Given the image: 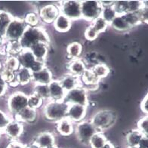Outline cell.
Wrapping results in <instances>:
<instances>
[{
  "instance_id": "obj_1",
  "label": "cell",
  "mask_w": 148,
  "mask_h": 148,
  "mask_svg": "<svg viewBox=\"0 0 148 148\" xmlns=\"http://www.w3.org/2000/svg\"><path fill=\"white\" fill-rule=\"evenodd\" d=\"M50 36L45 29L41 27H27L20 39V43L23 49H29L36 43L43 42L50 44Z\"/></svg>"
},
{
  "instance_id": "obj_2",
  "label": "cell",
  "mask_w": 148,
  "mask_h": 148,
  "mask_svg": "<svg viewBox=\"0 0 148 148\" xmlns=\"http://www.w3.org/2000/svg\"><path fill=\"white\" fill-rule=\"evenodd\" d=\"M69 104L62 101H49L43 107V115L47 120L51 122H58L66 117V113Z\"/></svg>"
},
{
  "instance_id": "obj_3",
  "label": "cell",
  "mask_w": 148,
  "mask_h": 148,
  "mask_svg": "<svg viewBox=\"0 0 148 148\" xmlns=\"http://www.w3.org/2000/svg\"><path fill=\"white\" fill-rule=\"evenodd\" d=\"M116 119V116L113 111L103 110L95 113L90 121L98 132H103V131L109 129L114 124Z\"/></svg>"
},
{
  "instance_id": "obj_4",
  "label": "cell",
  "mask_w": 148,
  "mask_h": 148,
  "mask_svg": "<svg viewBox=\"0 0 148 148\" xmlns=\"http://www.w3.org/2000/svg\"><path fill=\"white\" fill-rule=\"evenodd\" d=\"M28 107V95L21 92H16L11 94L7 100L8 114L12 118L18 114L20 111Z\"/></svg>"
},
{
  "instance_id": "obj_5",
  "label": "cell",
  "mask_w": 148,
  "mask_h": 148,
  "mask_svg": "<svg viewBox=\"0 0 148 148\" xmlns=\"http://www.w3.org/2000/svg\"><path fill=\"white\" fill-rule=\"evenodd\" d=\"M27 28L24 19L14 17L6 29L4 37L6 42L20 41Z\"/></svg>"
},
{
  "instance_id": "obj_6",
  "label": "cell",
  "mask_w": 148,
  "mask_h": 148,
  "mask_svg": "<svg viewBox=\"0 0 148 148\" xmlns=\"http://www.w3.org/2000/svg\"><path fill=\"white\" fill-rule=\"evenodd\" d=\"M60 14L64 15L71 21H76L82 18L81 1L78 0H65L58 5Z\"/></svg>"
},
{
  "instance_id": "obj_7",
  "label": "cell",
  "mask_w": 148,
  "mask_h": 148,
  "mask_svg": "<svg viewBox=\"0 0 148 148\" xmlns=\"http://www.w3.org/2000/svg\"><path fill=\"white\" fill-rule=\"evenodd\" d=\"M74 132L80 143L85 145H88L92 136L98 131L94 126L91 121L83 120L76 124Z\"/></svg>"
},
{
  "instance_id": "obj_8",
  "label": "cell",
  "mask_w": 148,
  "mask_h": 148,
  "mask_svg": "<svg viewBox=\"0 0 148 148\" xmlns=\"http://www.w3.org/2000/svg\"><path fill=\"white\" fill-rule=\"evenodd\" d=\"M17 58L19 60L20 66L29 69L32 73L38 72L46 66L45 62H41L36 59L29 49H23Z\"/></svg>"
},
{
  "instance_id": "obj_9",
  "label": "cell",
  "mask_w": 148,
  "mask_h": 148,
  "mask_svg": "<svg viewBox=\"0 0 148 148\" xmlns=\"http://www.w3.org/2000/svg\"><path fill=\"white\" fill-rule=\"evenodd\" d=\"M102 6L100 1L97 0H83L81 1V13L82 18L93 21L98 17H101Z\"/></svg>"
},
{
  "instance_id": "obj_10",
  "label": "cell",
  "mask_w": 148,
  "mask_h": 148,
  "mask_svg": "<svg viewBox=\"0 0 148 148\" xmlns=\"http://www.w3.org/2000/svg\"><path fill=\"white\" fill-rule=\"evenodd\" d=\"M64 101L67 104H79L88 107V91L83 86H79L74 89L66 92Z\"/></svg>"
},
{
  "instance_id": "obj_11",
  "label": "cell",
  "mask_w": 148,
  "mask_h": 148,
  "mask_svg": "<svg viewBox=\"0 0 148 148\" xmlns=\"http://www.w3.org/2000/svg\"><path fill=\"white\" fill-rule=\"evenodd\" d=\"M38 14H39V19L41 20L43 23L50 24V23H54L56 18H58V16L60 14V10L58 5H46L40 8Z\"/></svg>"
},
{
  "instance_id": "obj_12",
  "label": "cell",
  "mask_w": 148,
  "mask_h": 148,
  "mask_svg": "<svg viewBox=\"0 0 148 148\" xmlns=\"http://www.w3.org/2000/svg\"><path fill=\"white\" fill-rule=\"evenodd\" d=\"M23 132V123L12 119L7 126L5 128L2 133L5 134V136L12 140H18L20 137L21 136Z\"/></svg>"
},
{
  "instance_id": "obj_13",
  "label": "cell",
  "mask_w": 148,
  "mask_h": 148,
  "mask_svg": "<svg viewBox=\"0 0 148 148\" xmlns=\"http://www.w3.org/2000/svg\"><path fill=\"white\" fill-rule=\"evenodd\" d=\"M87 114V107L79 104H69L66 117L73 123H79L84 120Z\"/></svg>"
},
{
  "instance_id": "obj_14",
  "label": "cell",
  "mask_w": 148,
  "mask_h": 148,
  "mask_svg": "<svg viewBox=\"0 0 148 148\" xmlns=\"http://www.w3.org/2000/svg\"><path fill=\"white\" fill-rule=\"evenodd\" d=\"M80 79L82 82V85H84L83 87L87 91H95L99 87L100 79L95 76V74L94 73L91 68L86 69L80 77Z\"/></svg>"
},
{
  "instance_id": "obj_15",
  "label": "cell",
  "mask_w": 148,
  "mask_h": 148,
  "mask_svg": "<svg viewBox=\"0 0 148 148\" xmlns=\"http://www.w3.org/2000/svg\"><path fill=\"white\" fill-rule=\"evenodd\" d=\"M49 101H62L66 95V92L60 85L59 80L53 79L49 84Z\"/></svg>"
},
{
  "instance_id": "obj_16",
  "label": "cell",
  "mask_w": 148,
  "mask_h": 148,
  "mask_svg": "<svg viewBox=\"0 0 148 148\" xmlns=\"http://www.w3.org/2000/svg\"><path fill=\"white\" fill-rule=\"evenodd\" d=\"M33 143L39 148H48L56 144L55 135L50 132H47V131L39 133L36 137Z\"/></svg>"
},
{
  "instance_id": "obj_17",
  "label": "cell",
  "mask_w": 148,
  "mask_h": 148,
  "mask_svg": "<svg viewBox=\"0 0 148 148\" xmlns=\"http://www.w3.org/2000/svg\"><path fill=\"white\" fill-rule=\"evenodd\" d=\"M53 80L52 73L47 66L42 69L38 72L33 73L32 82L34 84L49 85Z\"/></svg>"
},
{
  "instance_id": "obj_18",
  "label": "cell",
  "mask_w": 148,
  "mask_h": 148,
  "mask_svg": "<svg viewBox=\"0 0 148 148\" xmlns=\"http://www.w3.org/2000/svg\"><path fill=\"white\" fill-rule=\"evenodd\" d=\"M37 116H38L37 110L33 109L29 107H27L21 111H20L18 114H16L13 117V119L19 121L22 123H32L36 120Z\"/></svg>"
},
{
  "instance_id": "obj_19",
  "label": "cell",
  "mask_w": 148,
  "mask_h": 148,
  "mask_svg": "<svg viewBox=\"0 0 148 148\" xmlns=\"http://www.w3.org/2000/svg\"><path fill=\"white\" fill-rule=\"evenodd\" d=\"M59 82L66 92L77 88L79 86H82L79 77L73 76L69 73L63 76L62 78L59 80Z\"/></svg>"
},
{
  "instance_id": "obj_20",
  "label": "cell",
  "mask_w": 148,
  "mask_h": 148,
  "mask_svg": "<svg viewBox=\"0 0 148 148\" xmlns=\"http://www.w3.org/2000/svg\"><path fill=\"white\" fill-rule=\"evenodd\" d=\"M56 130L61 136L68 137L74 132L75 127L72 121L67 117H65L57 122Z\"/></svg>"
},
{
  "instance_id": "obj_21",
  "label": "cell",
  "mask_w": 148,
  "mask_h": 148,
  "mask_svg": "<svg viewBox=\"0 0 148 148\" xmlns=\"http://www.w3.org/2000/svg\"><path fill=\"white\" fill-rule=\"evenodd\" d=\"M49 45H48L46 43L39 42L33 45L29 49V50L31 51V52L33 53V55H34L37 60L45 63L47 55L49 53Z\"/></svg>"
},
{
  "instance_id": "obj_22",
  "label": "cell",
  "mask_w": 148,
  "mask_h": 148,
  "mask_svg": "<svg viewBox=\"0 0 148 148\" xmlns=\"http://www.w3.org/2000/svg\"><path fill=\"white\" fill-rule=\"evenodd\" d=\"M67 68L69 70V73L80 78L83 73L86 71L87 67H86V63L79 58L70 60Z\"/></svg>"
},
{
  "instance_id": "obj_23",
  "label": "cell",
  "mask_w": 148,
  "mask_h": 148,
  "mask_svg": "<svg viewBox=\"0 0 148 148\" xmlns=\"http://www.w3.org/2000/svg\"><path fill=\"white\" fill-rule=\"evenodd\" d=\"M53 25L55 30L59 33H66V32H68L71 28L72 21L65 17L64 15L60 14L58 16L55 22L53 23Z\"/></svg>"
},
{
  "instance_id": "obj_24",
  "label": "cell",
  "mask_w": 148,
  "mask_h": 148,
  "mask_svg": "<svg viewBox=\"0 0 148 148\" xmlns=\"http://www.w3.org/2000/svg\"><path fill=\"white\" fill-rule=\"evenodd\" d=\"M33 73L30 70L20 66L18 71L15 72L16 80L19 86H26L32 82Z\"/></svg>"
},
{
  "instance_id": "obj_25",
  "label": "cell",
  "mask_w": 148,
  "mask_h": 148,
  "mask_svg": "<svg viewBox=\"0 0 148 148\" xmlns=\"http://www.w3.org/2000/svg\"><path fill=\"white\" fill-rule=\"evenodd\" d=\"M2 49L6 55V56H18L23 51L20 41L6 42Z\"/></svg>"
},
{
  "instance_id": "obj_26",
  "label": "cell",
  "mask_w": 148,
  "mask_h": 148,
  "mask_svg": "<svg viewBox=\"0 0 148 148\" xmlns=\"http://www.w3.org/2000/svg\"><path fill=\"white\" fill-rule=\"evenodd\" d=\"M144 135L138 129H132L130 132L127 133L125 136V142H126L127 147H138L140 140H141Z\"/></svg>"
},
{
  "instance_id": "obj_27",
  "label": "cell",
  "mask_w": 148,
  "mask_h": 148,
  "mask_svg": "<svg viewBox=\"0 0 148 148\" xmlns=\"http://www.w3.org/2000/svg\"><path fill=\"white\" fill-rule=\"evenodd\" d=\"M82 52V45L79 42H73L66 47V54L71 60L79 59Z\"/></svg>"
},
{
  "instance_id": "obj_28",
  "label": "cell",
  "mask_w": 148,
  "mask_h": 148,
  "mask_svg": "<svg viewBox=\"0 0 148 148\" xmlns=\"http://www.w3.org/2000/svg\"><path fill=\"white\" fill-rule=\"evenodd\" d=\"M110 26L118 32H127L132 29L123 15H117L115 19L110 23Z\"/></svg>"
},
{
  "instance_id": "obj_29",
  "label": "cell",
  "mask_w": 148,
  "mask_h": 148,
  "mask_svg": "<svg viewBox=\"0 0 148 148\" xmlns=\"http://www.w3.org/2000/svg\"><path fill=\"white\" fill-rule=\"evenodd\" d=\"M14 18V16L7 11L0 10V34L1 35H5L6 29Z\"/></svg>"
},
{
  "instance_id": "obj_30",
  "label": "cell",
  "mask_w": 148,
  "mask_h": 148,
  "mask_svg": "<svg viewBox=\"0 0 148 148\" xmlns=\"http://www.w3.org/2000/svg\"><path fill=\"white\" fill-rule=\"evenodd\" d=\"M108 141L107 137L104 135L103 132H97L94 134L89 141L88 146L91 148H101L104 144Z\"/></svg>"
},
{
  "instance_id": "obj_31",
  "label": "cell",
  "mask_w": 148,
  "mask_h": 148,
  "mask_svg": "<svg viewBox=\"0 0 148 148\" xmlns=\"http://www.w3.org/2000/svg\"><path fill=\"white\" fill-rule=\"evenodd\" d=\"M91 69H92L94 73L95 74V76L99 79L106 78L109 75L110 73V70L109 66L106 65L105 64H103V63L96 64Z\"/></svg>"
},
{
  "instance_id": "obj_32",
  "label": "cell",
  "mask_w": 148,
  "mask_h": 148,
  "mask_svg": "<svg viewBox=\"0 0 148 148\" xmlns=\"http://www.w3.org/2000/svg\"><path fill=\"white\" fill-rule=\"evenodd\" d=\"M0 77L8 84V86L16 87V86H19V84L18 83L17 80H16L15 72H14V71L3 68L2 73L0 75Z\"/></svg>"
},
{
  "instance_id": "obj_33",
  "label": "cell",
  "mask_w": 148,
  "mask_h": 148,
  "mask_svg": "<svg viewBox=\"0 0 148 148\" xmlns=\"http://www.w3.org/2000/svg\"><path fill=\"white\" fill-rule=\"evenodd\" d=\"M3 68L16 72L20 68L19 60L16 56H6L2 61Z\"/></svg>"
},
{
  "instance_id": "obj_34",
  "label": "cell",
  "mask_w": 148,
  "mask_h": 148,
  "mask_svg": "<svg viewBox=\"0 0 148 148\" xmlns=\"http://www.w3.org/2000/svg\"><path fill=\"white\" fill-rule=\"evenodd\" d=\"M139 12H128L123 15L127 23H129V25L132 27V29L142 23Z\"/></svg>"
},
{
  "instance_id": "obj_35",
  "label": "cell",
  "mask_w": 148,
  "mask_h": 148,
  "mask_svg": "<svg viewBox=\"0 0 148 148\" xmlns=\"http://www.w3.org/2000/svg\"><path fill=\"white\" fill-rule=\"evenodd\" d=\"M38 96L41 97L43 101H49V85H42V84H34L33 92Z\"/></svg>"
},
{
  "instance_id": "obj_36",
  "label": "cell",
  "mask_w": 148,
  "mask_h": 148,
  "mask_svg": "<svg viewBox=\"0 0 148 148\" xmlns=\"http://www.w3.org/2000/svg\"><path fill=\"white\" fill-rule=\"evenodd\" d=\"M113 8L117 15H123L129 12V0H118L114 1Z\"/></svg>"
},
{
  "instance_id": "obj_37",
  "label": "cell",
  "mask_w": 148,
  "mask_h": 148,
  "mask_svg": "<svg viewBox=\"0 0 148 148\" xmlns=\"http://www.w3.org/2000/svg\"><path fill=\"white\" fill-rule=\"evenodd\" d=\"M117 16L116 12L115 9L113 8V6H110V7H106V8H102V12L101 17L107 23H110L113 21V20L115 19V18Z\"/></svg>"
},
{
  "instance_id": "obj_38",
  "label": "cell",
  "mask_w": 148,
  "mask_h": 148,
  "mask_svg": "<svg viewBox=\"0 0 148 148\" xmlns=\"http://www.w3.org/2000/svg\"><path fill=\"white\" fill-rule=\"evenodd\" d=\"M91 26L95 29V31L100 35L101 33L105 31L107 27H108V26L110 25L109 23H107L101 17H98L92 22Z\"/></svg>"
},
{
  "instance_id": "obj_39",
  "label": "cell",
  "mask_w": 148,
  "mask_h": 148,
  "mask_svg": "<svg viewBox=\"0 0 148 148\" xmlns=\"http://www.w3.org/2000/svg\"><path fill=\"white\" fill-rule=\"evenodd\" d=\"M43 103L44 101L36 94L32 93L28 95V107L37 110L43 105Z\"/></svg>"
},
{
  "instance_id": "obj_40",
  "label": "cell",
  "mask_w": 148,
  "mask_h": 148,
  "mask_svg": "<svg viewBox=\"0 0 148 148\" xmlns=\"http://www.w3.org/2000/svg\"><path fill=\"white\" fill-rule=\"evenodd\" d=\"M24 21H25L27 27H37L40 19H39V14L34 13V12H30L26 15Z\"/></svg>"
},
{
  "instance_id": "obj_41",
  "label": "cell",
  "mask_w": 148,
  "mask_h": 148,
  "mask_svg": "<svg viewBox=\"0 0 148 148\" xmlns=\"http://www.w3.org/2000/svg\"><path fill=\"white\" fill-rule=\"evenodd\" d=\"M137 129L141 132L144 136H148V115L139 119L137 123Z\"/></svg>"
},
{
  "instance_id": "obj_42",
  "label": "cell",
  "mask_w": 148,
  "mask_h": 148,
  "mask_svg": "<svg viewBox=\"0 0 148 148\" xmlns=\"http://www.w3.org/2000/svg\"><path fill=\"white\" fill-rule=\"evenodd\" d=\"M12 119V116L8 114V113H5V111L0 109V130L3 132L7 125L11 122Z\"/></svg>"
},
{
  "instance_id": "obj_43",
  "label": "cell",
  "mask_w": 148,
  "mask_h": 148,
  "mask_svg": "<svg viewBox=\"0 0 148 148\" xmlns=\"http://www.w3.org/2000/svg\"><path fill=\"white\" fill-rule=\"evenodd\" d=\"M144 8L142 1L139 0H129V12H139Z\"/></svg>"
},
{
  "instance_id": "obj_44",
  "label": "cell",
  "mask_w": 148,
  "mask_h": 148,
  "mask_svg": "<svg viewBox=\"0 0 148 148\" xmlns=\"http://www.w3.org/2000/svg\"><path fill=\"white\" fill-rule=\"evenodd\" d=\"M98 36H99V34L95 31V29H94L91 25L86 28V31H85V37L87 40L94 41L97 39Z\"/></svg>"
},
{
  "instance_id": "obj_45",
  "label": "cell",
  "mask_w": 148,
  "mask_h": 148,
  "mask_svg": "<svg viewBox=\"0 0 148 148\" xmlns=\"http://www.w3.org/2000/svg\"><path fill=\"white\" fill-rule=\"evenodd\" d=\"M140 110L143 113L148 115V93L143 98L142 101L140 103Z\"/></svg>"
},
{
  "instance_id": "obj_46",
  "label": "cell",
  "mask_w": 148,
  "mask_h": 148,
  "mask_svg": "<svg viewBox=\"0 0 148 148\" xmlns=\"http://www.w3.org/2000/svg\"><path fill=\"white\" fill-rule=\"evenodd\" d=\"M8 88V84L6 83L4 80L0 77V97H3L7 93Z\"/></svg>"
},
{
  "instance_id": "obj_47",
  "label": "cell",
  "mask_w": 148,
  "mask_h": 148,
  "mask_svg": "<svg viewBox=\"0 0 148 148\" xmlns=\"http://www.w3.org/2000/svg\"><path fill=\"white\" fill-rule=\"evenodd\" d=\"M25 144L19 142L18 140H12L7 145L6 148H26Z\"/></svg>"
},
{
  "instance_id": "obj_48",
  "label": "cell",
  "mask_w": 148,
  "mask_h": 148,
  "mask_svg": "<svg viewBox=\"0 0 148 148\" xmlns=\"http://www.w3.org/2000/svg\"><path fill=\"white\" fill-rule=\"evenodd\" d=\"M139 13H140V16L142 23H145L148 24V8H143Z\"/></svg>"
},
{
  "instance_id": "obj_49",
  "label": "cell",
  "mask_w": 148,
  "mask_h": 148,
  "mask_svg": "<svg viewBox=\"0 0 148 148\" xmlns=\"http://www.w3.org/2000/svg\"><path fill=\"white\" fill-rule=\"evenodd\" d=\"M138 148H148V138L144 136L138 144Z\"/></svg>"
},
{
  "instance_id": "obj_50",
  "label": "cell",
  "mask_w": 148,
  "mask_h": 148,
  "mask_svg": "<svg viewBox=\"0 0 148 148\" xmlns=\"http://www.w3.org/2000/svg\"><path fill=\"white\" fill-rule=\"evenodd\" d=\"M101 5L102 8H106V7H110V6L113 5L114 1H107V0H104V1H100Z\"/></svg>"
},
{
  "instance_id": "obj_51",
  "label": "cell",
  "mask_w": 148,
  "mask_h": 148,
  "mask_svg": "<svg viewBox=\"0 0 148 148\" xmlns=\"http://www.w3.org/2000/svg\"><path fill=\"white\" fill-rule=\"evenodd\" d=\"M101 148H116V147L114 144H112L110 141H109V140H108V141H107V142L104 144V146L102 147Z\"/></svg>"
},
{
  "instance_id": "obj_52",
  "label": "cell",
  "mask_w": 148,
  "mask_h": 148,
  "mask_svg": "<svg viewBox=\"0 0 148 148\" xmlns=\"http://www.w3.org/2000/svg\"><path fill=\"white\" fill-rule=\"evenodd\" d=\"M5 42L6 41H5V39L4 36H2L0 34V49H2V47L4 46Z\"/></svg>"
},
{
  "instance_id": "obj_53",
  "label": "cell",
  "mask_w": 148,
  "mask_h": 148,
  "mask_svg": "<svg viewBox=\"0 0 148 148\" xmlns=\"http://www.w3.org/2000/svg\"><path fill=\"white\" fill-rule=\"evenodd\" d=\"M26 148H39V147L38 146H36L34 143H33V144H29V145H27V146H26Z\"/></svg>"
},
{
  "instance_id": "obj_54",
  "label": "cell",
  "mask_w": 148,
  "mask_h": 148,
  "mask_svg": "<svg viewBox=\"0 0 148 148\" xmlns=\"http://www.w3.org/2000/svg\"><path fill=\"white\" fill-rule=\"evenodd\" d=\"M2 57H4V58H5L6 55H5V54L4 51H2V49H0V59L2 58Z\"/></svg>"
},
{
  "instance_id": "obj_55",
  "label": "cell",
  "mask_w": 148,
  "mask_h": 148,
  "mask_svg": "<svg viewBox=\"0 0 148 148\" xmlns=\"http://www.w3.org/2000/svg\"><path fill=\"white\" fill-rule=\"evenodd\" d=\"M142 2H143V5H144V8H148V0L147 1H142Z\"/></svg>"
},
{
  "instance_id": "obj_56",
  "label": "cell",
  "mask_w": 148,
  "mask_h": 148,
  "mask_svg": "<svg viewBox=\"0 0 148 148\" xmlns=\"http://www.w3.org/2000/svg\"><path fill=\"white\" fill-rule=\"evenodd\" d=\"M2 70H3V65H2V62L0 61V75L2 73Z\"/></svg>"
},
{
  "instance_id": "obj_57",
  "label": "cell",
  "mask_w": 148,
  "mask_h": 148,
  "mask_svg": "<svg viewBox=\"0 0 148 148\" xmlns=\"http://www.w3.org/2000/svg\"><path fill=\"white\" fill-rule=\"evenodd\" d=\"M48 148H59V147L58 145L55 144V145H53V146H51V147H48Z\"/></svg>"
},
{
  "instance_id": "obj_58",
  "label": "cell",
  "mask_w": 148,
  "mask_h": 148,
  "mask_svg": "<svg viewBox=\"0 0 148 148\" xmlns=\"http://www.w3.org/2000/svg\"><path fill=\"white\" fill-rule=\"evenodd\" d=\"M2 134H3V133H2V132L0 130V139H1V138H2Z\"/></svg>"
},
{
  "instance_id": "obj_59",
  "label": "cell",
  "mask_w": 148,
  "mask_h": 148,
  "mask_svg": "<svg viewBox=\"0 0 148 148\" xmlns=\"http://www.w3.org/2000/svg\"><path fill=\"white\" fill-rule=\"evenodd\" d=\"M127 148H138V147H127Z\"/></svg>"
}]
</instances>
